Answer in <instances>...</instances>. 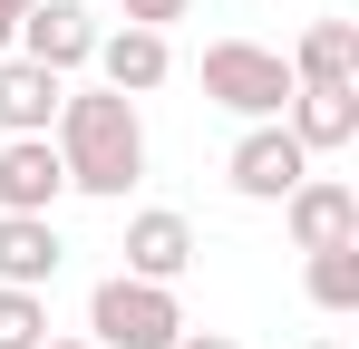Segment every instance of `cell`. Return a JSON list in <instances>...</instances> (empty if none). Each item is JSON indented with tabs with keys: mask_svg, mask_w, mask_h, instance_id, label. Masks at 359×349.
<instances>
[{
	"mask_svg": "<svg viewBox=\"0 0 359 349\" xmlns=\"http://www.w3.org/2000/svg\"><path fill=\"white\" fill-rule=\"evenodd\" d=\"M68 194V165L49 136H0V214H49Z\"/></svg>",
	"mask_w": 359,
	"mask_h": 349,
	"instance_id": "52a82bcc",
	"label": "cell"
},
{
	"mask_svg": "<svg viewBox=\"0 0 359 349\" xmlns=\"http://www.w3.org/2000/svg\"><path fill=\"white\" fill-rule=\"evenodd\" d=\"M282 224H292L301 252H320V242H359V194L340 174H301L292 194H282Z\"/></svg>",
	"mask_w": 359,
	"mask_h": 349,
	"instance_id": "8992f818",
	"label": "cell"
},
{
	"mask_svg": "<svg viewBox=\"0 0 359 349\" xmlns=\"http://www.w3.org/2000/svg\"><path fill=\"white\" fill-rule=\"evenodd\" d=\"M292 78L301 88H359V20H311L292 49Z\"/></svg>",
	"mask_w": 359,
	"mask_h": 349,
	"instance_id": "4fadbf2b",
	"label": "cell"
},
{
	"mask_svg": "<svg viewBox=\"0 0 359 349\" xmlns=\"http://www.w3.org/2000/svg\"><path fill=\"white\" fill-rule=\"evenodd\" d=\"M10 49L39 58L49 78H68V68H88V58H97V20H88V0H39V10H20Z\"/></svg>",
	"mask_w": 359,
	"mask_h": 349,
	"instance_id": "277c9868",
	"label": "cell"
},
{
	"mask_svg": "<svg viewBox=\"0 0 359 349\" xmlns=\"http://www.w3.org/2000/svg\"><path fill=\"white\" fill-rule=\"evenodd\" d=\"M49 340V301L39 291H0V349H39Z\"/></svg>",
	"mask_w": 359,
	"mask_h": 349,
	"instance_id": "9a60e30c",
	"label": "cell"
},
{
	"mask_svg": "<svg viewBox=\"0 0 359 349\" xmlns=\"http://www.w3.org/2000/svg\"><path fill=\"white\" fill-rule=\"evenodd\" d=\"M292 58L282 49H252V39H214L204 49V97L214 107H233V116H252V126H272V116L292 107Z\"/></svg>",
	"mask_w": 359,
	"mask_h": 349,
	"instance_id": "7a4b0ae2",
	"label": "cell"
},
{
	"mask_svg": "<svg viewBox=\"0 0 359 349\" xmlns=\"http://www.w3.org/2000/svg\"><path fill=\"white\" fill-rule=\"evenodd\" d=\"M0 58H10V20H0Z\"/></svg>",
	"mask_w": 359,
	"mask_h": 349,
	"instance_id": "ffe728a7",
	"label": "cell"
},
{
	"mask_svg": "<svg viewBox=\"0 0 359 349\" xmlns=\"http://www.w3.org/2000/svg\"><path fill=\"white\" fill-rule=\"evenodd\" d=\"M292 146L301 156H340V146H350L359 136V88H292Z\"/></svg>",
	"mask_w": 359,
	"mask_h": 349,
	"instance_id": "7c38bea8",
	"label": "cell"
},
{
	"mask_svg": "<svg viewBox=\"0 0 359 349\" xmlns=\"http://www.w3.org/2000/svg\"><path fill=\"white\" fill-rule=\"evenodd\" d=\"M49 126H59L49 146H59V165H68L78 194H107L117 204L126 184L146 174V126H136V97H117V88H68Z\"/></svg>",
	"mask_w": 359,
	"mask_h": 349,
	"instance_id": "6da1fadb",
	"label": "cell"
},
{
	"mask_svg": "<svg viewBox=\"0 0 359 349\" xmlns=\"http://www.w3.org/2000/svg\"><path fill=\"white\" fill-rule=\"evenodd\" d=\"M224 174H233V194H243V204H282L301 174H311V156L292 146V126H252V136L233 146V165H224Z\"/></svg>",
	"mask_w": 359,
	"mask_h": 349,
	"instance_id": "5b68a950",
	"label": "cell"
},
{
	"mask_svg": "<svg viewBox=\"0 0 359 349\" xmlns=\"http://www.w3.org/2000/svg\"><path fill=\"white\" fill-rule=\"evenodd\" d=\"M184 262H194V224H184V214L156 204V214H136V224H126V272H136V282H165V291H175Z\"/></svg>",
	"mask_w": 359,
	"mask_h": 349,
	"instance_id": "8fae6325",
	"label": "cell"
},
{
	"mask_svg": "<svg viewBox=\"0 0 359 349\" xmlns=\"http://www.w3.org/2000/svg\"><path fill=\"white\" fill-rule=\"evenodd\" d=\"M117 10H126V20H136V29H175V20H184V10H194V0H117Z\"/></svg>",
	"mask_w": 359,
	"mask_h": 349,
	"instance_id": "2e32d148",
	"label": "cell"
},
{
	"mask_svg": "<svg viewBox=\"0 0 359 349\" xmlns=\"http://www.w3.org/2000/svg\"><path fill=\"white\" fill-rule=\"evenodd\" d=\"M20 10H39V0H0V20H10V29H20Z\"/></svg>",
	"mask_w": 359,
	"mask_h": 349,
	"instance_id": "ac0fdd59",
	"label": "cell"
},
{
	"mask_svg": "<svg viewBox=\"0 0 359 349\" xmlns=\"http://www.w3.org/2000/svg\"><path fill=\"white\" fill-rule=\"evenodd\" d=\"M88 68H97L117 97H146V88L175 78V49H165V29H136V20H126V29H97V58H88Z\"/></svg>",
	"mask_w": 359,
	"mask_h": 349,
	"instance_id": "ba28073f",
	"label": "cell"
},
{
	"mask_svg": "<svg viewBox=\"0 0 359 349\" xmlns=\"http://www.w3.org/2000/svg\"><path fill=\"white\" fill-rule=\"evenodd\" d=\"M88 330H97V349H175V340H184V310H175L165 282L117 272V282L88 291Z\"/></svg>",
	"mask_w": 359,
	"mask_h": 349,
	"instance_id": "3957f363",
	"label": "cell"
},
{
	"mask_svg": "<svg viewBox=\"0 0 359 349\" xmlns=\"http://www.w3.org/2000/svg\"><path fill=\"white\" fill-rule=\"evenodd\" d=\"M68 262V242L49 214H0V291H49Z\"/></svg>",
	"mask_w": 359,
	"mask_h": 349,
	"instance_id": "9c48e42d",
	"label": "cell"
},
{
	"mask_svg": "<svg viewBox=\"0 0 359 349\" xmlns=\"http://www.w3.org/2000/svg\"><path fill=\"white\" fill-rule=\"evenodd\" d=\"M175 349H233V340H224V330H184Z\"/></svg>",
	"mask_w": 359,
	"mask_h": 349,
	"instance_id": "e0dca14e",
	"label": "cell"
},
{
	"mask_svg": "<svg viewBox=\"0 0 359 349\" xmlns=\"http://www.w3.org/2000/svg\"><path fill=\"white\" fill-rule=\"evenodd\" d=\"M311 349H340V340H311Z\"/></svg>",
	"mask_w": 359,
	"mask_h": 349,
	"instance_id": "44dd1931",
	"label": "cell"
},
{
	"mask_svg": "<svg viewBox=\"0 0 359 349\" xmlns=\"http://www.w3.org/2000/svg\"><path fill=\"white\" fill-rule=\"evenodd\" d=\"M39 349H97V340H39Z\"/></svg>",
	"mask_w": 359,
	"mask_h": 349,
	"instance_id": "d6986e66",
	"label": "cell"
},
{
	"mask_svg": "<svg viewBox=\"0 0 359 349\" xmlns=\"http://www.w3.org/2000/svg\"><path fill=\"white\" fill-rule=\"evenodd\" d=\"M311 301L320 310H359V242H320L311 252Z\"/></svg>",
	"mask_w": 359,
	"mask_h": 349,
	"instance_id": "5bb4252c",
	"label": "cell"
},
{
	"mask_svg": "<svg viewBox=\"0 0 359 349\" xmlns=\"http://www.w3.org/2000/svg\"><path fill=\"white\" fill-rule=\"evenodd\" d=\"M68 97V78H49L39 58H0V136H49V116H59Z\"/></svg>",
	"mask_w": 359,
	"mask_h": 349,
	"instance_id": "30bf717a",
	"label": "cell"
}]
</instances>
